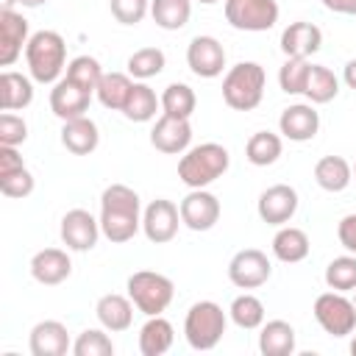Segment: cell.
Returning <instances> with one entry per match:
<instances>
[{"instance_id": "obj_1", "label": "cell", "mask_w": 356, "mask_h": 356, "mask_svg": "<svg viewBox=\"0 0 356 356\" xmlns=\"http://www.w3.org/2000/svg\"><path fill=\"white\" fill-rule=\"evenodd\" d=\"M139 195L125 184H111L100 195V231L108 242L122 245L139 231Z\"/></svg>"}, {"instance_id": "obj_2", "label": "cell", "mask_w": 356, "mask_h": 356, "mask_svg": "<svg viewBox=\"0 0 356 356\" xmlns=\"http://www.w3.org/2000/svg\"><path fill=\"white\" fill-rule=\"evenodd\" d=\"M231 164V156L217 142H203L189 147L178 161V178L192 189H206L214 184Z\"/></svg>"}, {"instance_id": "obj_3", "label": "cell", "mask_w": 356, "mask_h": 356, "mask_svg": "<svg viewBox=\"0 0 356 356\" xmlns=\"http://www.w3.org/2000/svg\"><path fill=\"white\" fill-rule=\"evenodd\" d=\"M264 67L256 61L234 64L222 78V100L234 111H253L264 97Z\"/></svg>"}, {"instance_id": "obj_4", "label": "cell", "mask_w": 356, "mask_h": 356, "mask_svg": "<svg viewBox=\"0 0 356 356\" xmlns=\"http://www.w3.org/2000/svg\"><path fill=\"white\" fill-rule=\"evenodd\" d=\"M25 61L31 70V78L39 83L58 81L64 61H67V44L61 33L56 31H36L25 44Z\"/></svg>"}, {"instance_id": "obj_5", "label": "cell", "mask_w": 356, "mask_h": 356, "mask_svg": "<svg viewBox=\"0 0 356 356\" xmlns=\"http://www.w3.org/2000/svg\"><path fill=\"white\" fill-rule=\"evenodd\" d=\"M184 334L195 350H211L225 334V312L214 300H197L186 312Z\"/></svg>"}, {"instance_id": "obj_6", "label": "cell", "mask_w": 356, "mask_h": 356, "mask_svg": "<svg viewBox=\"0 0 356 356\" xmlns=\"http://www.w3.org/2000/svg\"><path fill=\"white\" fill-rule=\"evenodd\" d=\"M172 295H175V286L167 275L161 273H153V270H139L128 278V298L134 300V306L153 317V314H161L170 303H172Z\"/></svg>"}, {"instance_id": "obj_7", "label": "cell", "mask_w": 356, "mask_h": 356, "mask_svg": "<svg viewBox=\"0 0 356 356\" xmlns=\"http://www.w3.org/2000/svg\"><path fill=\"white\" fill-rule=\"evenodd\" d=\"M314 320L331 337H348L356 328V306L342 292H323L314 300Z\"/></svg>"}, {"instance_id": "obj_8", "label": "cell", "mask_w": 356, "mask_h": 356, "mask_svg": "<svg viewBox=\"0 0 356 356\" xmlns=\"http://www.w3.org/2000/svg\"><path fill=\"white\" fill-rule=\"evenodd\" d=\"M225 19L236 31H270L278 22L275 0H225Z\"/></svg>"}, {"instance_id": "obj_9", "label": "cell", "mask_w": 356, "mask_h": 356, "mask_svg": "<svg viewBox=\"0 0 356 356\" xmlns=\"http://www.w3.org/2000/svg\"><path fill=\"white\" fill-rule=\"evenodd\" d=\"M270 273H273L270 259L261 250H256V248H245V250L234 253V259L228 261V278L239 289H256V286H261L270 278Z\"/></svg>"}, {"instance_id": "obj_10", "label": "cell", "mask_w": 356, "mask_h": 356, "mask_svg": "<svg viewBox=\"0 0 356 356\" xmlns=\"http://www.w3.org/2000/svg\"><path fill=\"white\" fill-rule=\"evenodd\" d=\"M178 220H181L178 206H175L172 200H167V197H156V200L145 209V214H142V231H145V236H147L150 242L164 245V242L175 239V234H178Z\"/></svg>"}, {"instance_id": "obj_11", "label": "cell", "mask_w": 356, "mask_h": 356, "mask_svg": "<svg viewBox=\"0 0 356 356\" xmlns=\"http://www.w3.org/2000/svg\"><path fill=\"white\" fill-rule=\"evenodd\" d=\"M100 236V220H95L86 209H70L61 217V239L70 250H92Z\"/></svg>"}, {"instance_id": "obj_12", "label": "cell", "mask_w": 356, "mask_h": 356, "mask_svg": "<svg viewBox=\"0 0 356 356\" xmlns=\"http://www.w3.org/2000/svg\"><path fill=\"white\" fill-rule=\"evenodd\" d=\"M259 217L267 225H284L298 211V192L289 184H273L259 195Z\"/></svg>"}, {"instance_id": "obj_13", "label": "cell", "mask_w": 356, "mask_h": 356, "mask_svg": "<svg viewBox=\"0 0 356 356\" xmlns=\"http://www.w3.org/2000/svg\"><path fill=\"white\" fill-rule=\"evenodd\" d=\"M178 211H181V222L186 228H192V231H209L220 220V200L211 192H206V189H192L181 200Z\"/></svg>"}, {"instance_id": "obj_14", "label": "cell", "mask_w": 356, "mask_h": 356, "mask_svg": "<svg viewBox=\"0 0 356 356\" xmlns=\"http://www.w3.org/2000/svg\"><path fill=\"white\" fill-rule=\"evenodd\" d=\"M186 64L197 78H217L225 67V50L214 36H195L186 47Z\"/></svg>"}, {"instance_id": "obj_15", "label": "cell", "mask_w": 356, "mask_h": 356, "mask_svg": "<svg viewBox=\"0 0 356 356\" xmlns=\"http://www.w3.org/2000/svg\"><path fill=\"white\" fill-rule=\"evenodd\" d=\"M189 142H192V125H189V120H181V117L161 114L150 131V145L170 156L189 150Z\"/></svg>"}, {"instance_id": "obj_16", "label": "cell", "mask_w": 356, "mask_h": 356, "mask_svg": "<svg viewBox=\"0 0 356 356\" xmlns=\"http://www.w3.org/2000/svg\"><path fill=\"white\" fill-rule=\"evenodd\" d=\"M89 103H92V92L81 89L70 78L56 81V86L50 89V108L64 122L67 120H75V117H83L89 111Z\"/></svg>"}, {"instance_id": "obj_17", "label": "cell", "mask_w": 356, "mask_h": 356, "mask_svg": "<svg viewBox=\"0 0 356 356\" xmlns=\"http://www.w3.org/2000/svg\"><path fill=\"white\" fill-rule=\"evenodd\" d=\"M28 44V19L14 8L0 11V67H11Z\"/></svg>"}, {"instance_id": "obj_18", "label": "cell", "mask_w": 356, "mask_h": 356, "mask_svg": "<svg viewBox=\"0 0 356 356\" xmlns=\"http://www.w3.org/2000/svg\"><path fill=\"white\" fill-rule=\"evenodd\" d=\"M278 128L292 142H309V139H314V134L320 128V114L309 103H295V106H286L281 111Z\"/></svg>"}, {"instance_id": "obj_19", "label": "cell", "mask_w": 356, "mask_h": 356, "mask_svg": "<svg viewBox=\"0 0 356 356\" xmlns=\"http://www.w3.org/2000/svg\"><path fill=\"white\" fill-rule=\"evenodd\" d=\"M323 44V31L314 22H289L281 33V50L286 58H309Z\"/></svg>"}, {"instance_id": "obj_20", "label": "cell", "mask_w": 356, "mask_h": 356, "mask_svg": "<svg viewBox=\"0 0 356 356\" xmlns=\"http://www.w3.org/2000/svg\"><path fill=\"white\" fill-rule=\"evenodd\" d=\"M67 325L58 320H42L31 328V353L33 356H64L70 350Z\"/></svg>"}, {"instance_id": "obj_21", "label": "cell", "mask_w": 356, "mask_h": 356, "mask_svg": "<svg viewBox=\"0 0 356 356\" xmlns=\"http://www.w3.org/2000/svg\"><path fill=\"white\" fill-rule=\"evenodd\" d=\"M72 273V261L61 248H44L31 259V275L44 284V286H56L64 278H70Z\"/></svg>"}, {"instance_id": "obj_22", "label": "cell", "mask_w": 356, "mask_h": 356, "mask_svg": "<svg viewBox=\"0 0 356 356\" xmlns=\"http://www.w3.org/2000/svg\"><path fill=\"white\" fill-rule=\"evenodd\" d=\"M100 142V134H97V125L83 114V117H75V120H67L64 128H61V145L75 153V156H89Z\"/></svg>"}, {"instance_id": "obj_23", "label": "cell", "mask_w": 356, "mask_h": 356, "mask_svg": "<svg viewBox=\"0 0 356 356\" xmlns=\"http://www.w3.org/2000/svg\"><path fill=\"white\" fill-rule=\"evenodd\" d=\"M95 312H97V320L106 331H125L134 323V300L125 295H117V292L103 295L97 300Z\"/></svg>"}, {"instance_id": "obj_24", "label": "cell", "mask_w": 356, "mask_h": 356, "mask_svg": "<svg viewBox=\"0 0 356 356\" xmlns=\"http://www.w3.org/2000/svg\"><path fill=\"white\" fill-rule=\"evenodd\" d=\"M172 339H175L172 323L164 320L161 314H153L139 331V350L142 356H161L172 348Z\"/></svg>"}, {"instance_id": "obj_25", "label": "cell", "mask_w": 356, "mask_h": 356, "mask_svg": "<svg viewBox=\"0 0 356 356\" xmlns=\"http://www.w3.org/2000/svg\"><path fill=\"white\" fill-rule=\"evenodd\" d=\"M31 100H33V83L22 72L6 70L0 75V108L3 111H17V108L31 106Z\"/></svg>"}, {"instance_id": "obj_26", "label": "cell", "mask_w": 356, "mask_h": 356, "mask_svg": "<svg viewBox=\"0 0 356 356\" xmlns=\"http://www.w3.org/2000/svg\"><path fill=\"white\" fill-rule=\"evenodd\" d=\"M309 236L303 228H295V225H286L281 228L275 236H273V256L278 261H286V264H295V261H303L309 256Z\"/></svg>"}, {"instance_id": "obj_27", "label": "cell", "mask_w": 356, "mask_h": 356, "mask_svg": "<svg viewBox=\"0 0 356 356\" xmlns=\"http://www.w3.org/2000/svg\"><path fill=\"white\" fill-rule=\"evenodd\" d=\"M259 350L264 356H289L295 350V328L286 320H270L259 334Z\"/></svg>"}, {"instance_id": "obj_28", "label": "cell", "mask_w": 356, "mask_h": 356, "mask_svg": "<svg viewBox=\"0 0 356 356\" xmlns=\"http://www.w3.org/2000/svg\"><path fill=\"white\" fill-rule=\"evenodd\" d=\"M353 178V167L342 156H323L314 164V181L325 192H342Z\"/></svg>"}, {"instance_id": "obj_29", "label": "cell", "mask_w": 356, "mask_h": 356, "mask_svg": "<svg viewBox=\"0 0 356 356\" xmlns=\"http://www.w3.org/2000/svg\"><path fill=\"white\" fill-rule=\"evenodd\" d=\"M131 89H134V81H131L125 72H103V78H100V83H97L95 92H97V100H100L106 108L122 111V106H125Z\"/></svg>"}, {"instance_id": "obj_30", "label": "cell", "mask_w": 356, "mask_h": 356, "mask_svg": "<svg viewBox=\"0 0 356 356\" xmlns=\"http://www.w3.org/2000/svg\"><path fill=\"white\" fill-rule=\"evenodd\" d=\"M192 0H150V17L164 31H178L189 22Z\"/></svg>"}, {"instance_id": "obj_31", "label": "cell", "mask_w": 356, "mask_h": 356, "mask_svg": "<svg viewBox=\"0 0 356 356\" xmlns=\"http://www.w3.org/2000/svg\"><path fill=\"white\" fill-rule=\"evenodd\" d=\"M159 106H161V97H156V92L147 83H134V89L122 106V114L134 122H147L156 117Z\"/></svg>"}, {"instance_id": "obj_32", "label": "cell", "mask_w": 356, "mask_h": 356, "mask_svg": "<svg viewBox=\"0 0 356 356\" xmlns=\"http://www.w3.org/2000/svg\"><path fill=\"white\" fill-rule=\"evenodd\" d=\"M281 147H284V145H281V136H278V134L256 131V134L248 139V145H245V156H248L250 164H256V167H267V164L278 161Z\"/></svg>"}, {"instance_id": "obj_33", "label": "cell", "mask_w": 356, "mask_h": 356, "mask_svg": "<svg viewBox=\"0 0 356 356\" xmlns=\"http://www.w3.org/2000/svg\"><path fill=\"white\" fill-rule=\"evenodd\" d=\"M337 92H339L337 75H334L328 67H323V64H312L303 95H306L312 103H328V100L337 97Z\"/></svg>"}, {"instance_id": "obj_34", "label": "cell", "mask_w": 356, "mask_h": 356, "mask_svg": "<svg viewBox=\"0 0 356 356\" xmlns=\"http://www.w3.org/2000/svg\"><path fill=\"white\" fill-rule=\"evenodd\" d=\"M195 106H197V97H195L192 86H186V83H170L161 92V111L170 114V117L189 120L192 111H195Z\"/></svg>"}, {"instance_id": "obj_35", "label": "cell", "mask_w": 356, "mask_h": 356, "mask_svg": "<svg viewBox=\"0 0 356 356\" xmlns=\"http://www.w3.org/2000/svg\"><path fill=\"white\" fill-rule=\"evenodd\" d=\"M231 320L239 325V328H245V331H250V328H259L261 323H264V303L256 298V295H239V298H234V303H231Z\"/></svg>"}, {"instance_id": "obj_36", "label": "cell", "mask_w": 356, "mask_h": 356, "mask_svg": "<svg viewBox=\"0 0 356 356\" xmlns=\"http://www.w3.org/2000/svg\"><path fill=\"white\" fill-rule=\"evenodd\" d=\"M72 83H78L81 89L86 92H95L100 78H103V70H100V61L92 58V56H75L70 64H67V75Z\"/></svg>"}, {"instance_id": "obj_37", "label": "cell", "mask_w": 356, "mask_h": 356, "mask_svg": "<svg viewBox=\"0 0 356 356\" xmlns=\"http://www.w3.org/2000/svg\"><path fill=\"white\" fill-rule=\"evenodd\" d=\"M325 284L337 292H350L356 289V256H337L325 267Z\"/></svg>"}, {"instance_id": "obj_38", "label": "cell", "mask_w": 356, "mask_h": 356, "mask_svg": "<svg viewBox=\"0 0 356 356\" xmlns=\"http://www.w3.org/2000/svg\"><path fill=\"white\" fill-rule=\"evenodd\" d=\"M164 61L167 58H164V53L159 47H142L128 58V72L134 78H139V81H147V78H153V75H159L164 70Z\"/></svg>"}, {"instance_id": "obj_39", "label": "cell", "mask_w": 356, "mask_h": 356, "mask_svg": "<svg viewBox=\"0 0 356 356\" xmlns=\"http://www.w3.org/2000/svg\"><path fill=\"white\" fill-rule=\"evenodd\" d=\"M309 70H312V64L306 58H286L284 67L278 70V86L286 95H303L306 81H309Z\"/></svg>"}, {"instance_id": "obj_40", "label": "cell", "mask_w": 356, "mask_h": 356, "mask_svg": "<svg viewBox=\"0 0 356 356\" xmlns=\"http://www.w3.org/2000/svg\"><path fill=\"white\" fill-rule=\"evenodd\" d=\"M72 353L75 356H111L114 353V342L97 331V328H86L78 334V339L72 342Z\"/></svg>"}, {"instance_id": "obj_41", "label": "cell", "mask_w": 356, "mask_h": 356, "mask_svg": "<svg viewBox=\"0 0 356 356\" xmlns=\"http://www.w3.org/2000/svg\"><path fill=\"white\" fill-rule=\"evenodd\" d=\"M0 192L6 197H28L33 192V175L28 167H19L8 175H0Z\"/></svg>"}, {"instance_id": "obj_42", "label": "cell", "mask_w": 356, "mask_h": 356, "mask_svg": "<svg viewBox=\"0 0 356 356\" xmlns=\"http://www.w3.org/2000/svg\"><path fill=\"white\" fill-rule=\"evenodd\" d=\"M108 6H111L114 19L122 22V25H136L150 11V3L147 0H108Z\"/></svg>"}, {"instance_id": "obj_43", "label": "cell", "mask_w": 356, "mask_h": 356, "mask_svg": "<svg viewBox=\"0 0 356 356\" xmlns=\"http://www.w3.org/2000/svg\"><path fill=\"white\" fill-rule=\"evenodd\" d=\"M28 139V125L22 117L11 114V111H3L0 114V145H8V147H17Z\"/></svg>"}, {"instance_id": "obj_44", "label": "cell", "mask_w": 356, "mask_h": 356, "mask_svg": "<svg viewBox=\"0 0 356 356\" xmlns=\"http://www.w3.org/2000/svg\"><path fill=\"white\" fill-rule=\"evenodd\" d=\"M337 236H339V245L356 256V214H345L337 225Z\"/></svg>"}, {"instance_id": "obj_45", "label": "cell", "mask_w": 356, "mask_h": 356, "mask_svg": "<svg viewBox=\"0 0 356 356\" xmlns=\"http://www.w3.org/2000/svg\"><path fill=\"white\" fill-rule=\"evenodd\" d=\"M25 167L22 164V156L17 153V147H8V145H0V175H8L14 170Z\"/></svg>"}, {"instance_id": "obj_46", "label": "cell", "mask_w": 356, "mask_h": 356, "mask_svg": "<svg viewBox=\"0 0 356 356\" xmlns=\"http://www.w3.org/2000/svg\"><path fill=\"white\" fill-rule=\"evenodd\" d=\"M323 6L337 14H356V0H323Z\"/></svg>"}, {"instance_id": "obj_47", "label": "cell", "mask_w": 356, "mask_h": 356, "mask_svg": "<svg viewBox=\"0 0 356 356\" xmlns=\"http://www.w3.org/2000/svg\"><path fill=\"white\" fill-rule=\"evenodd\" d=\"M342 78H345V83H348L350 89H356V58L345 64V72H342Z\"/></svg>"}, {"instance_id": "obj_48", "label": "cell", "mask_w": 356, "mask_h": 356, "mask_svg": "<svg viewBox=\"0 0 356 356\" xmlns=\"http://www.w3.org/2000/svg\"><path fill=\"white\" fill-rule=\"evenodd\" d=\"M22 6H28V8H36V6H42V3H47V0H19Z\"/></svg>"}, {"instance_id": "obj_49", "label": "cell", "mask_w": 356, "mask_h": 356, "mask_svg": "<svg viewBox=\"0 0 356 356\" xmlns=\"http://www.w3.org/2000/svg\"><path fill=\"white\" fill-rule=\"evenodd\" d=\"M14 3H19V0H3V11L6 8H14Z\"/></svg>"}, {"instance_id": "obj_50", "label": "cell", "mask_w": 356, "mask_h": 356, "mask_svg": "<svg viewBox=\"0 0 356 356\" xmlns=\"http://www.w3.org/2000/svg\"><path fill=\"white\" fill-rule=\"evenodd\" d=\"M350 353L356 356V337H353V342H350Z\"/></svg>"}, {"instance_id": "obj_51", "label": "cell", "mask_w": 356, "mask_h": 356, "mask_svg": "<svg viewBox=\"0 0 356 356\" xmlns=\"http://www.w3.org/2000/svg\"><path fill=\"white\" fill-rule=\"evenodd\" d=\"M197 3H206V6H211V3H217V0H197Z\"/></svg>"}, {"instance_id": "obj_52", "label": "cell", "mask_w": 356, "mask_h": 356, "mask_svg": "<svg viewBox=\"0 0 356 356\" xmlns=\"http://www.w3.org/2000/svg\"><path fill=\"white\" fill-rule=\"evenodd\" d=\"M353 292H356V289H353ZM353 306H356V295H353Z\"/></svg>"}, {"instance_id": "obj_53", "label": "cell", "mask_w": 356, "mask_h": 356, "mask_svg": "<svg viewBox=\"0 0 356 356\" xmlns=\"http://www.w3.org/2000/svg\"><path fill=\"white\" fill-rule=\"evenodd\" d=\"M353 175H356V164H353Z\"/></svg>"}]
</instances>
